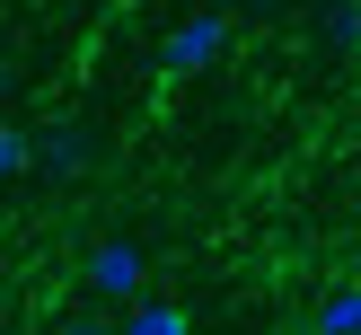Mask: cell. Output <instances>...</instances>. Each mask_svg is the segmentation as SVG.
Instances as JSON below:
<instances>
[{"instance_id":"obj_2","label":"cell","mask_w":361,"mask_h":335,"mask_svg":"<svg viewBox=\"0 0 361 335\" xmlns=\"http://www.w3.org/2000/svg\"><path fill=\"white\" fill-rule=\"evenodd\" d=\"M221 53H229V9H194L185 27H168L159 71H168V80H194V71H212Z\"/></svg>"},{"instance_id":"obj_8","label":"cell","mask_w":361,"mask_h":335,"mask_svg":"<svg viewBox=\"0 0 361 335\" xmlns=\"http://www.w3.org/2000/svg\"><path fill=\"white\" fill-rule=\"evenodd\" d=\"M53 335H115V327H106V317H88V309H80V317H62V327H53Z\"/></svg>"},{"instance_id":"obj_10","label":"cell","mask_w":361,"mask_h":335,"mask_svg":"<svg viewBox=\"0 0 361 335\" xmlns=\"http://www.w3.org/2000/svg\"><path fill=\"white\" fill-rule=\"evenodd\" d=\"M203 9H238V0H203Z\"/></svg>"},{"instance_id":"obj_9","label":"cell","mask_w":361,"mask_h":335,"mask_svg":"<svg viewBox=\"0 0 361 335\" xmlns=\"http://www.w3.org/2000/svg\"><path fill=\"white\" fill-rule=\"evenodd\" d=\"M238 9H282V0H238Z\"/></svg>"},{"instance_id":"obj_3","label":"cell","mask_w":361,"mask_h":335,"mask_svg":"<svg viewBox=\"0 0 361 335\" xmlns=\"http://www.w3.org/2000/svg\"><path fill=\"white\" fill-rule=\"evenodd\" d=\"M88 150H97V141H88V123H53V133L35 141V168H44V176H80Z\"/></svg>"},{"instance_id":"obj_7","label":"cell","mask_w":361,"mask_h":335,"mask_svg":"<svg viewBox=\"0 0 361 335\" xmlns=\"http://www.w3.org/2000/svg\"><path fill=\"white\" fill-rule=\"evenodd\" d=\"M35 168V141L18 133V123H0V185H9V176H27Z\"/></svg>"},{"instance_id":"obj_1","label":"cell","mask_w":361,"mask_h":335,"mask_svg":"<svg viewBox=\"0 0 361 335\" xmlns=\"http://www.w3.org/2000/svg\"><path fill=\"white\" fill-rule=\"evenodd\" d=\"M80 282H88V300H97V309H133L141 282H150V256H141L133 238H97V247L80 256Z\"/></svg>"},{"instance_id":"obj_4","label":"cell","mask_w":361,"mask_h":335,"mask_svg":"<svg viewBox=\"0 0 361 335\" xmlns=\"http://www.w3.org/2000/svg\"><path fill=\"white\" fill-rule=\"evenodd\" d=\"M115 335H194V309H176V300H150V291H141L133 309H123Z\"/></svg>"},{"instance_id":"obj_6","label":"cell","mask_w":361,"mask_h":335,"mask_svg":"<svg viewBox=\"0 0 361 335\" xmlns=\"http://www.w3.org/2000/svg\"><path fill=\"white\" fill-rule=\"evenodd\" d=\"M317 335H361V282H335L317 300Z\"/></svg>"},{"instance_id":"obj_5","label":"cell","mask_w":361,"mask_h":335,"mask_svg":"<svg viewBox=\"0 0 361 335\" xmlns=\"http://www.w3.org/2000/svg\"><path fill=\"white\" fill-rule=\"evenodd\" d=\"M317 53H335V62L361 53V0H326L317 9Z\"/></svg>"}]
</instances>
